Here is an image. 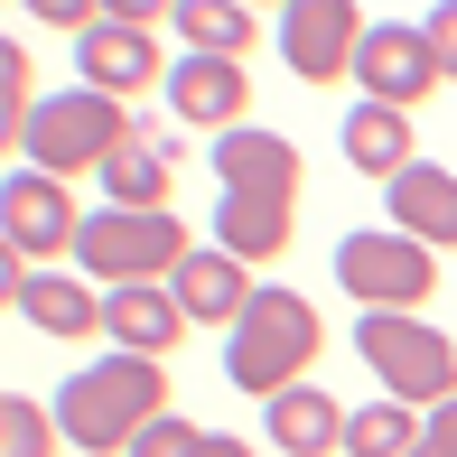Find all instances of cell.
Returning <instances> with one entry per match:
<instances>
[{
    "instance_id": "cell-5",
    "label": "cell",
    "mask_w": 457,
    "mask_h": 457,
    "mask_svg": "<svg viewBox=\"0 0 457 457\" xmlns=\"http://www.w3.org/2000/svg\"><path fill=\"white\" fill-rule=\"evenodd\" d=\"M355 355L373 364L383 402H411V411H448L457 402V337L429 327V318L373 308V318H355Z\"/></svg>"
},
{
    "instance_id": "cell-4",
    "label": "cell",
    "mask_w": 457,
    "mask_h": 457,
    "mask_svg": "<svg viewBox=\"0 0 457 457\" xmlns=\"http://www.w3.org/2000/svg\"><path fill=\"white\" fill-rule=\"evenodd\" d=\"M140 140V121H131V103H112V94H94V85H66V94H47L29 121H19V169H37V178H103L112 169V150H131Z\"/></svg>"
},
{
    "instance_id": "cell-16",
    "label": "cell",
    "mask_w": 457,
    "mask_h": 457,
    "mask_svg": "<svg viewBox=\"0 0 457 457\" xmlns=\"http://www.w3.org/2000/svg\"><path fill=\"white\" fill-rule=\"evenodd\" d=\"M262 420H271V448H280V457H337L355 411H345L337 392L299 383V392H280V402H262Z\"/></svg>"
},
{
    "instance_id": "cell-25",
    "label": "cell",
    "mask_w": 457,
    "mask_h": 457,
    "mask_svg": "<svg viewBox=\"0 0 457 457\" xmlns=\"http://www.w3.org/2000/svg\"><path fill=\"white\" fill-rule=\"evenodd\" d=\"M420 29H429V56H439V75L457 85V0H448V10H429Z\"/></svg>"
},
{
    "instance_id": "cell-19",
    "label": "cell",
    "mask_w": 457,
    "mask_h": 457,
    "mask_svg": "<svg viewBox=\"0 0 457 457\" xmlns=\"http://www.w3.org/2000/svg\"><path fill=\"white\" fill-rule=\"evenodd\" d=\"M169 140L140 131L131 150H112V169H103V205H121V215H169Z\"/></svg>"
},
{
    "instance_id": "cell-26",
    "label": "cell",
    "mask_w": 457,
    "mask_h": 457,
    "mask_svg": "<svg viewBox=\"0 0 457 457\" xmlns=\"http://www.w3.org/2000/svg\"><path fill=\"white\" fill-rule=\"evenodd\" d=\"M196 457H262V448H253V439H234V429H205V448H196Z\"/></svg>"
},
{
    "instance_id": "cell-23",
    "label": "cell",
    "mask_w": 457,
    "mask_h": 457,
    "mask_svg": "<svg viewBox=\"0 0 457 457\" xmlns=\"http://www.w3.org/2000/svg\"><path fill=\"white\" fill-rule=\"evenodd\" d=\"M0 85H10V94H0V131L19 140V121H29L37 103H47V94H37V66H29V47H0Z\"/></svg>"
},
{
    "instance_id": "cell-3",
    "label": "cell",
    "mask_w": 457,
    "mask_h": 457,
    "mask_svg": "<svg viewBox=\"0 0 457 457\" xmlns=\"http://www.w3.org/2000/svg\"><path fill=\"white\" fill-rule=\"evenodd\" d=\"M318 355H327V318L299 299V289H253L243 327L224 337V373H234V392H253V402L299 392Z\"/></svg>"
},
{
    "instance_id": "cell-8",
    "label": "cell",
    "mask_w": 457,
    "mask_h": 457,
    "mask_svg": "<svg viewBox=\"0 0 457 457\" xmlns=\"http://www.w3.org/2000/svg\"><path fill=\"white\" fill-rule=\"evenodd\" d=\"M448 75L439 56H429V29L420 19H373L364 47H355V94L364 103H392V112H411V103H429Z\"/></svg>"
},
{
    "instance_id": "cell-12",
    "label": "cell",
    "mask_w": 457,
    "mask_h": 457,
    "mask_svg": "<svg viewBox=\"0 0 457 457\" xmlns=\"http://www.w3.org/2000/svg\"><path fill=\"white\" fill-rule=\"evenodd\" d=\"M75 75H85L94 94H112V103H131V94L169 85L159 29H140V19H112V10H103V29H94V37H75Z\"/></svg>"
},
{
    "instance_id": "cell-22",
    "label": "cell",
    "mask_w": 457,
    "mask_h": 457,
    "mask_svg": "<svg viewBox=\"0 0 457 457\" xmlns=\"http://www.w3.org/2000/svg\"><path fill=\"white\" fill-rule=\"evenodd\" d=\"M56 439H66V429H56L47 402H29V392L0 402V457H56Z\"/></svg>"
},
{
    "instance_id": "cell-6",
    "label": "cell",
    "mask_w": 457,
    "mask_h": 457,
    "mask_svg": "<svg viewBox=\"0 0 457 457\" xmlns=\"http://www.w3.org/2000/svg\"><path fill=\"white\" fill-rule=\"evenodd\" d=\"M196 253L178 215H121V205H94L85 234H75V271L94 289H140V280H178V262Z\"/></svg>"
},
{
    "instance_id": "cell-9",
    "label": "cell",
    "mask_w": 457,
    "mask_h": 457,
    "mask_svg": "<svg viewBox=\"0 0 457 457\" xmlns=\"http://www.w3.org/2000/svg\"><path fill=\"white\" fill-rule=\"evenodd\" d=\"M364 29H373V19L355 10V0H289V10H280V56H289L299 85H345Z\"/></svg>"
},
{
    "instance_id": "cell-13",
    "label": "cell",
    "mask_w": 457,
    "mask_h": 457,
    "mask_svg": "<svg viewBox=\"0 0 457 457\" xmlns=\"http://www.w3.org/2000/svg\"><path fill=\"white\" fill-rule=\"evenodd\" d=\"M169 112L187 131H243V112H253V75L234 66V56H178L169 66Z\"/></svg>"
},
{
    "instance_id": "cell-7",
    "label": "cell",
    "mask_w": 457,
    "mask_h": 457,
    "mask_svg": "<svg viewBox=\"0 0 457 457\" xmlns=\"http://www.w3.org/2000/svg\"><path fill=\"white\" fill-rule=\"evenodd\" d=\"M337 289L364 308H392V318H420L429 299H439V253L411 234H392V224H364V234L337 243Z\"/></svg>"
},
{
    "instance_id": "cell-24",
    "label": "cell",
    "mask_w": 457,
    "mask_h": 457,
    "mask_svg": "<svg viewBox=\"0 0 457 457\" xmlns=\"http://www.w3.org/2000/svg\"><path fill=\"white\" fill-rule=\"evenodd\" d=\"M196 448H205V429L169 411V420H150V429H140V448H131V457H196Z\"/></svg>"
},
{
    "instance_id": "cell-14",
    "label": "cell",
    "mask_w": 457,
    "mask_h": 457,
    "mask_svg": "<svg viewBox=\"0 0 457 457\" xmlns=\"http://www.w3.org/2000/svg\"><path fill=\"white\" fill-rule=\"evenodd\" d=\"M103 337H112V355H150L169 364L187 345V308L169 280H140V289H103Z\"/></svg>"
},
{
    "instance_id": "cell-20",
    "label": "cell",
    "mask_w": 457,
    "mask_h": 457,
    "mask_svg": "<svg viewBox=\"0 0 457 457\" xmlns=\"http://www.w3.org/2000/svg\"><path fill=\"white\" fill-rule=\"evenodd\" d=\"M178 37H187V56H253V37H262V19L253 10H234V0H178Z\"/></svg>"
},
{
    "instance_id": "cell-17",
    "label": "cell",
    "mask_w": 457,
    "mask_h": 457,
    "mask_svg": "<svg viewBox=\"0 0 457 457\" xmlns=\"http://www.w3.org/2000/svg\"><path fill=\"white\" fill-rule=\"evenodd\" d=\"M383 205H392V234H411V243H429V253H439V243H457V169H402L383 187Z\"/></svg>"
},
{
    "instance_id": "cell-1",
    "label": "cell",
    "mask_w": 457,
    "mask_h": 457,
    "mask_svg": "<svg viewBox=\"0 0 457 457\" xmlns=\"http://www.w3.org/2000/svg\"><path fill=\"white\" fill-rule=\"evenodd\" d=\"M299 140L262 131V121H243V131L215 140V253L234 262H280L289 234H299Z\"/></svg>"
},
{
    "instance_id": "cell-21",
    "label": "cell",
    "mask_w": 457,
    "mask_h": 457,
    "mask_svg": "<svg viewBox=\"0 0 457 457\" xmlns=\"http://www.w3.org/2000/svg\"><path fill=\"white\" fill-rule=\"evenodd\" d=\"M420 420L429 411H411V402H364L345 420V457H411L420 448Z\"/></svg>"
},
{
    "instance_id": "cell-2",
    "label": "cell",
    "mask_w": 457,
    "mask_h": 457,
    "mask_svg": "<svg viewBox=\"0 0 457 457\" xmlns=\"http://www.w3.org/2000/svg\"><path fill=\"white\" fill-rule=\"evenodd\" d=\"M47 411H56V429H66V448H85V457H131L140 429L169 420V364H150V355H103V364H85V373H66Z\"/></svg>"
},
{
    "instance_id": "cell-18",
    "label": "cell",
    "mask_w": 457,
    "mask_h": 457,
    "mask_svg": "<svg viewBox=\"0 0 457 457\" xmlns=\"http://www.w3.org/2000/svg\"><path fill=\"white\" fill-rule=\"evenodd\" d=\"M345 169H364V178H402V169H420V140H411V112H392V103H355L345 112Z\"/></svg>"
},
{
    "instance_id": "cell-11",
    "label": "cell",
    "mask_w": 457,
    "mask_h": 457,
    "mask_svg": "<svg viewBox=\"0 0 457 457\" xmlns=\"http://www.w3.org/2000/svg\"><path fill=\"white\" fill-rule=\"evenodd\" d=\"M0 289H10V308L37 327V337H56V345H75V337L103 327V289L85 271H29L19 253H0Z\"/></svg>"
},
{
    "instance_id": "cell-10",
    "label": "cell",
    "mask_w": 457,
    "mask_h": 457,
    "mask_svg": "<svg viewBox=\"0 0 457 457\" xmlns=\"http://www.w3.org/2000/svg\"><path fill=\"white\" fill-rule=\"evenodd\" d=\"M0 234H10V253L29 262V271H37L47 253H66V262H75V234H85V215H75L66 178L10 169V187H0Z\"/></svg>"
},
{
    "instance_id": "cell-15",
    "label": "cell",
    "mask_w": 457,
    "mask_h": 457,
    "mask_svg": "<svg viewBox=\"0 0 457 457\" xmlns=\"http://www.w3.org/2000/svg\"><path fill=\"white\" fill-rule=\"evenodd\" d=\"M178 308H187V327H224V337H234L243 327V308H253V262H234V253H215V243H196V253L178 262Z\"/></svg>"
}]
</instances>
